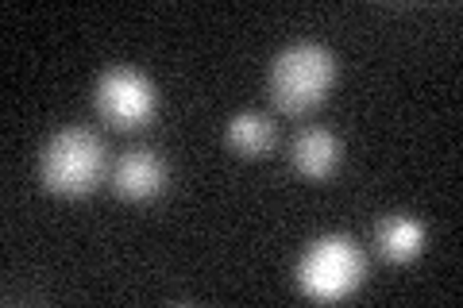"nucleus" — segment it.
<instances>
[{
    "label": "nucleus",
    "instance_id": "nucleus-1",
    "mask_svg": "<svg viewBox=\"0 0 463 308\" xmlns=\"http://www.w3.org/2000/svg\"><path fill=\"white\" fill-rule=\"evenodd\" d=\"M336 62L321 42H294L270 66V100L289 116L317 108L332 89Z\"/></svg>",
    "mask_w": 463,
    "mask_h": 308
},
{
    "label": "nucleus",
    "instance_id": "nucleus-2",
    "mask_svg": "<svg viewBox=\"0 0 463 308\" xmlns=\"http://www.w3.org/2000/svg\"><path fill=\"white\" fill-rule=\"evenodd\" d=\"M105 173V146L93 131L66 127L43 146L39 178L58 197H85Z\"/></svg>",
    "mask_w": 463,
    "mask_h": 308
},
{
    "label": "nucleus",
    "instance_id": "nucleus-3",
    "mask_svg": "<svg viewBox=\"0 0 463 308\" xmlns=\"http://www.w3.org/2000/svg\"><path fill=\"white\" fill-rule=\"evenodd\" d=\"M364 282V255L347 236L317 239L298 262V285L313 301H344Z\"/></svg>",
    "mask_w": 463,
    "mask_h": 308
},
{
    "label": "nucleus",
    "instance_id": "nucleus-4",
    "mask_svg": "<svg viewBox=\"0 0 463 308\" xmlns=\"http://www.w3.org/2000/svg\"><path fill=\"white\" fill-rule=\"evenodd\" d=\"M97 112L105 116L112 127L132 131V127L151 120V112H155V85L143 78L139 70L116 66L109 73H100V81H97Z\"/></svg>",
    "mask_w": 463,
    "mask_h": 308
},
{
    "label": "nucleus",
    "instance_id": "nucleus-5",
    "mask_svg": "<svg viewBox=\"0 0 463 308\" xmlns=\"http://www.w3.org/2000/svg\"><path fill=\"white\" fill-rule=\"evenodd\" d=\"M166 185V166L158 163V158L151 151H143V146H136V151H124L120 158H116L112 166V189L128 201H151L163 193Z\"/></svg>",
    "mask_w": 463,
    "mask_h": 308
},
{
    "label": "nucleus",
    "instance_id": "nucleus-6",
    "mask_svg": "<svg viewBox=\"0 0 463 308\" xmlns=\"http://www.w3.org/2000/svg\"><path fill=\"white\" fill-rule=\"evenodd\" d=\"M294 166L306 173V178H328V173L340 166V143H336V135L325 131V127L301 131L298 143H294Z\"/></svg>",
    "mask_w": 463,
    "mask_h": 308
},
{
    "label": "nucleus",
    "instance_id": "nucleus-7",
    "mask_svg": "<svg viewBox=\"0 0 463 308\" xmlns=\"http://www.w3.org/2000/svg\"><path fill=\"white\" fill-rule=\"evenodd\" d=\"M379 247H383V255L390 262H410V258L421 255L425 228L417 224V219H410V216H394V219H386V224L379 228Z\"/></svg>",
    "mask_w": 463,
    "mask_h": 308
},
{
    "label": "nucleus",
    "instance_id": "nucleus-8",
    "mask_svg": "<svg viewBox=\"0 0 463 308\" xmlns=\"http://www.w3.org/2000/svg\"><path fill=\"white\" fill-rule=\"evenodd\" d=\"M228 143L236 146L243 158H259V154H267L274 146V127H270L267 116L243 112V116H236V120L228 124Z\"/></svg>",
    "mask_w": 463,
    "mask_h": 308
}]
</instances>
